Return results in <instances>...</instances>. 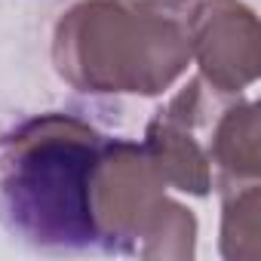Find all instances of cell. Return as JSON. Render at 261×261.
<instances>
[{
  "mask_svg": "<svg viewBox=\"0 0 261 261\" xmlns=\"http://www.w3.org/2000/svg\"><path fill=\"white\" fill-rule=\"evenodd\" d=\"M101 154L95 139L49 136L25 145L0 178V221L40 252H89L98 246L92 181Z\"/></svg>",
  "mask_w": 261,
  "mask_h": 261,
  "instance_id": "obj_1",
  "label": "cell"
}]
</instances>
